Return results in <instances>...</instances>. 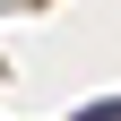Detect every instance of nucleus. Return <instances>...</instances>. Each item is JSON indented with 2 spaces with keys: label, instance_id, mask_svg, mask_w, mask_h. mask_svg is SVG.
<instances>
[{
  "label": "nucleus",
  "instance_id": "nucleus-1",
  "mask_svg": "<svg viewBox=\"0 0 121 121\" xmlns=\"http://www.w3.org/2000/svg\"><path fill=\"white\" fill-rule=\"evenodd\" d=\"M78 121H121V95H95V104H78Z\"/></svg>",
  "mask_w": 121,
  "mask_h": 121
}]
</instances>
